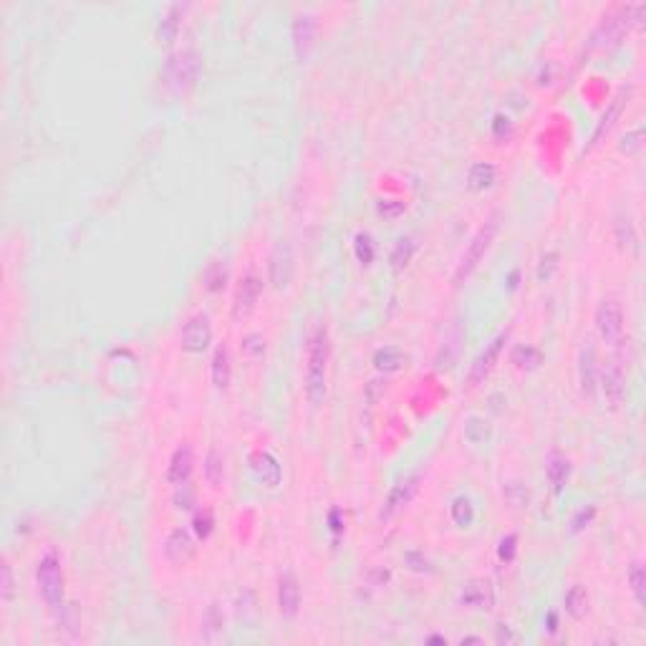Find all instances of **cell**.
<instances>
[{
    "label": "cell",
    "instance_id": "1",
    "mask_svg": "<svg viewBox=\"0 0 646 646\" xmlns=\"http://www.w3.org/2000/svg\"><path fill=\"white\" fill-rule=\"evenodd\" d=\"M329 331L318 329L308 348V363H306V397L313 407H321L326 399V376H329Z\"/></svg>",
    "mask_w": 646,
    "mask_h": 646
},
{
    "label": "cell",
    "instance_id": "2",
    "mask_svg": "<svg viewBox=\"0 0 646 646\" xmlns=\"http://www.w3.org/2000/svg\"><path fill=\"white\" fill-rule=\"evenodd\" d=\"M35 581H38V591L46 601V606L56 613V618L61 621L66 613V599H64V573H61V563L53 553L43 555L38 560L35 568Z\"/></svg>",
    "mask_w": 646,
    "mask_h": 646
},
{
    "label": "cell",
    "instance_id": "3",
    "mask_svg": "<svg viewBox=\"0 0 646 646\" xmlns=\"http://www.w3.org/2000/svg\"><path fill=\"white\" fill-rule=\"evenodd\" d=\"M495 232H497V215H490V217L484 220V225L472 235L468 250L462 253V260H460V266H457V273H455V280L457 283L465 280V278H468L470 273L477 268V263L484 258V253H487V248H490V242H492V237H495Z\"/></svg>",
    "mask_w": 646,
    "mask_h": 646
},
{
    "label": "cell",
    "instance_id": "4",
    "mask_svg": "<svg viewBox=\"0 0 646 646\" xmlns=\"http://www.w3.org/2000/svg\"><path fill=\"white\" fill-rule=\"evenodd\" d=\"M293 273H295V255L290 242L280 240L276 242V248L271 253V260H268V276H271L273 288L278 290H285L293 280Z\"/></svg>",
    "mask_w": 646,
    "mask_h": 646
},
{
    "label": "cell",
    "instance_id": "5",
    "mask_svg": "<svg viewBox=\"0 0 646 646\" xmlns=\"http://www.w3.org/2000/svg\"><path fill=\"white\" fill-rule=\"evenodd\" d=\"M197 74H200V56H197V51H192V48H185V51L174 53V56L167 61V79L174 89L192 86L197 81Z\"/></svg>",
    "mask_w": 646,
    "mask_h": 646
},
{
    "label": "cell",
    "instance_id": "6",
    "mask_svg": "<svg viewBox=\"0 0 646 646\" xmlns=\"http://www.w3.org/2000/svg\"><path fill=\"white\" fill-rule=\"evenodd\" d=\"M596 329L606 344L618 346L623 339V311L616 300H601L596 308Z\"/></svg>",
    "mask_w": 646,
    "mask_h": 646
},
{
    "label": "cell",
    "instance_id": "7",
    "mask_svg": "<svg viewBox=\"0 0 646 646\" xmlns=\"http://www.w3.org/2000/svg\"><path fill=\"white\" fill-rule=\"evenodd\" d=\"M457 604L468 611H490L492 604H495V594H492V586L482 578H472L460 589L457 594Z\"/></svg>",
    "mask_w": 646,
    "mask_h": 646
},
{
    "label": "cell",
    "instance_id": "8",
    "mask_svg": "<svg viewBox=\"0 0 646 646\" xmlns=\"http://www.w3.org/2000/svg\"><path fill=\"white\" fill-rule=\"evenodd\" d=\"M212 339V326H210L208 313H195L182 329V348L190 353H200L208 348Z\"/></svg>",
    "mask_w": 646,
    "mask_h": 646
},
{
    "label": "cell",
    "instance_id": "9",
    "mask_svg": "<svg viewBox=\"0 0 646 646\" xmlns=\"http://www.w3.org/2000/svg\"><path fill=\"white\" fill-rule=\"evenodd\" d=\"M601 392H604L606 402L611 407H618L623 402L626 394V376L618 361H606V366L601 369Z\"/></svg>",
    "mask_w": 646,
    "mask_h": 646
},
{
    "label": "cell",
    "instance_id": "10",
    "mask_svg": "<svg viewBox=\"0 0 646 646\" xmlns=\"http://www.w3.org/2000/svg\"><path fill=\"white\" fill-rule=\"evenodd\" d=\"M629 26H631V8H626V11H618L616 16L604 18V23L596 28L591 40H594V46H611V43H616L629 30Z\"/></svg>",
    "mask_w": 646,
    "mask_h": 646
},
{
    "label": "cell",
    "instance_id": "11",
    "mask_svg": "<svg viewBox=\"0 0 646 646\" xmlns=\"http://www.w3.org/2000/svg\"><path fill=\"white\" fill-rule=\"evenodd\" d=\"M578 381H581L583 397H594L596 387H599V358L591 344H583L581 353H578Z\"/></svg>",
    "mask_w": 646,
    "mask_h": 646
},
{
    "label": "cell",
    "instance_id": "12",
    "mask_svg": "<svg viewBox=\"0 0 646 646\" xmlns=\"http://www.w3.org/2000/svg\"><path fill=\"white\" fill-rule=\"evenodd\" d=\"M278 608L285 618H293L300 608V586L298 578L290 571H285L278 581Z\"/></svg>",
    "mask_w": 646,
    "mask_h": 646
},
{
    "label": "cell",
    "instance_id": "13",
    "mask_svg": "<svg viewBox=\"0 0 646 646\" xmlns=\"http://www.w3.org/2000/svg\"><path fill=\"white\" fill-rule=\"evenodd\" d=\"M313 35H316V18L311 13H300L293 23V48H295V58H298L300 64L306 61L308 51H311Z\"/></svg>",
    "mask_w": 646,
    "mask_h": 646
},
{
    "label": "cell",
    "instance_id": "14",
    "mask_svg": "<svg viewBox=\"0 0 646 646\" xmlns=\"http://www.w3.org/2000/svg\"><path fill=\"white\" fill-rule=\"evenodd\" d=\"M508 341V331L505 334H500L497 336L495 341H492L490 346L484 348L482 353H480L477 358H475V363H472V371H470V384H480V381L484 379V376L490 374L492 371V366H495V361H497V356H500V351H502V344Z\"/></svg>",
    "mask_w": 646,
    "mask_h": 646
},
{
    "label": "cell",
    "instance_id": "15",
    "mask_svg": "<svg viewBox=\"0 0 646 646\" xmlns=\"http://www.w3.org/2000/svg\"><path fill=\"white\" fill-rule=\"evenodd\" d=\"M260 290H263V283H260V278L255 276H245L240 280V285H237L235 290V316H248L250 311L255 308V303H258L260 298Z\"/></svg>",
    "mask_w": 646,
    "mask_h": 646
},
{
    "label": "cell",
    "instance_id": "16",
    "mask_svg": "<svg viewBox=\"0 0 646 646\" xmlns=\"http://www.w3.org/2000/svg\"><path fill=\"white\" fill-rule=\"evenodd\" d=\"M192 465H195V457H192V447L190 444H182L172 452V460H169L167 468V482L172 484H187L192 475Z\"/></svg>",
    "mask_w": 646,
    "mask_h": 646
},
{
    "label": "cell",
    "instance_id": "17",
    "mask_svg": "<svg viewBox=\"0 0 646 646\" xmlns=\"http://www.w3.org/2000/svg\"><path fill=\"white\" fill-rule=\"evenodd\" d=\"M419 477H407V480H402L399 484H394V490L389 492V497H387V502H384V510H381V518L387 520V518H392L397 510H402L407 502L414 497V492H416V487H419Z\"/></svg>",
    "mask_w": 646,
    "mask_h": 646
},
{
    "label": "cell",
    "instance_id": "18",
    "mask_svg": "<svg viewBox=\"0 0 646 646\" xmlns=\"http://www.w3.org/2000/svg\"><path fill=\"white\" fill-rule=\"evenodd\" d=\"M250 462H253L255 475L263 480V484L276 487V484L280 482V465H278V460L273 455H268V452H255Z\"/></svg>",
    "mask_w": 646,
    "mask_h": 646
},
{
    "label": "cell",
    "instance_id": "19",
    "mask_svg": "<svg viewBox=\"0 0 646 646\" xmlns=\"http://www.w3.org/2000/svg\"><path fill=\"white\" fill-rule=\"evenodd\" d=\"M182 13H185L182 6H169L167 11L162 13L159 23H157V35H159V40L172 43V40L177 38L179 26H182Z\"/></svg>",
    "mask_w": 646,
    "mask_h": 646
},
{
    "label": "cell",
    "instance_id": "20",
    "mask_svg": "<svg viewBox=\"0 0 646 646\" xmlns=\"http://www.w3.org/2000/svg\"><path fill=\"white\" fill-rule=\"evenodd\" d=\"M164 550H167V555L172 560H187L192 553H195V545H192V538L187 531H182V528H177V531L169 533L167 543H164Z\"/></svg>",
    "mask_w": 646,
    "mask_h": 646
},
{
    "label": "cell",
    "instance_id": "21",
    "mask_svg": "<svg viewBox=\"0 0 646 646\" xmlns=\"http://www.w3.org/2000/svg\"><path fill=\"white\" fill-rule=\"evenodd\" d=\"M212 381L217 389H227L230 384V353L225 346H220L212 356Z\"/></svg>",
    "mask_w": 646,
    "mask_h": 646
},
{
    "label": "cell",
    "instance_id": "22",
    "mask_svg": "<svg viewBox=\"0 0 646 646\" xmlns=\"http://www.w3.org/2000/svg\"><path fill=\"white\" fill-rule=\"evenodd\" d=\"M490 437V421L482 419V416H470L465 421V439L470 444H484Z\"/></svg>",
    "mask_w": 646,
    "mask_h": 646
},
{
    "label": "cell",
    "instance_id": "23",
    "mask_svg": "<svg viewBox=\"0 0 646 646\" xmlns=\"http://www.w3.org/2000/svg\"><path fill=\"white\" fill-rule=\"evenodd\" d=\"M374 363H376V369H379V371H397V369H402V363H404L402 348H397V346L381 348V351H376Z\"/></svg>",
    "mask_w": 646,
    "mask_h": 646
},
{
    "label": "cell",
    "instance_id": "24",
    "mask_svg": "<svg viewBox=\"0 0 646 646\" xmlns=\"http://www.w3.org/2000/svg\"><path fill=\"white\" fill-rule=\"evenodd\" d=\"M589 608V594L583 586H573L568 594H565V611L571 613L573 618H581Z\"/></svg>",
    "mask_w": 646,
    "mask_h": 646
},
{
    "label": "cell",
    "instance_id": "25",
    "mask_svg": "<svg viewBox=\"0 0 646 646\" xmlns=\"http://www.w3.org/2000/svg\"><path fill=\"white\" fill-rule=\"evenodd\" d=\"M468 179H470V187H472V190H484V187H490L492 182H495V167L480 162V164H475V167L470 169Z\"/></svg>",
    "mask_w": 646,
    "mask_h": 646
},
{
    "label": "cell",
    "instance_id": "26",
    "mask_svg": "<svg viewBox=\"0 0 646 646\" xmlns=\"http://www.w3.org/2000/svg\"><path fill=\"white\" fill-rule=\"evenodd\" d=\"M568 472H571V465H568V460H565V457L555 455L553 460H550V465H548V477H550V484H553L555 492H558L560 487L565 484V480H568Z\"/></svg>",
    "mask_w": 646,
    "mask_h": 646
},
{
    "label": "cell",
    "instance_id": "27",
    "mask_svg": "<svg viewBox=\"0 0 646 646\" xmlns=\"http://www.w3.org/2000/svg\"><path fill=\"white\" fill-rule=\"evenodd\" d=\"M623 98H626V94H621V96H616V98H613V104H611V109L606 111V114H604V119H601V124H599V127H596V132H594V139H591V142H594V144H596V142H599V139H601V137H604V132H608V129H611L613 119H616V116H618V114H621Z\"/></svg>",
    "mask_w": 646,
    "mask_h": 646
},
{
    "label": "cell",
    "instance_id": "28",
    "mask_svg": "<svg viewBox=\"0 0 646 646\" xmlns=\"http://www.w3.org/2000/svg\"><path fill=\"white\" fill-rule=\"evenodd\" d=\"M629 583H631V594H634L636 604L644 606L646 604V576H644V568H641V563H634L629 571Z\"/></svg>",
    "mask_w": 646,
    "mask_h": 646
},
{
    "label": "cell",
    "instance_id": "29",
    "mask_svg": "<svg viewBox=\"0 0 646 646\" xmlns=\"http://www.w3.org/2000/svg\"><path fill=\"white\" fill-rule=\"evenodd\" d=\"M540 351L533 346H518L513 351V363L515 366H520V369H536L538 363H540Z\"/></svg>",
    "mask_w": 646,
    "mask_h": 646
},
{
    "label": "cell",
    "instance_id": "30",
    "mask_svg": "<svg viewBox=\"0 0 646 646\" xmlns=\"http://www.w3.org/2000/svg\"><path fill=\"white\" fill-rule=\"evenodd\" d=\"M452 518H455V523L460 525V528H468L475 518L472 502H470L468 497H457L455 505H452Z\"/></svg>",
    "mask_w": 646,
    "mask_h": 646
},
{
    "label": "cell",
    "instance_id": "31",
    "mask_svg": "<svg viewBox=\"0 0 646 646\" xmlns=\"http://www.w3.org/2000/svg\"><path fill=\"white\" fill-rule=\"evenodd\" d=\"M222 621H225V616H222V611H220L217 604H210L208 611H205V618H202V623H205V634H215V631L222 629Z\"/></svg>",
    "mask_w": 646,
    "mask_h": 646
},
{
    "label": "cell",
    "instance_id": "32",
    "mask_svg": "<svg viewBox=\"0 0 646 646\" xmlns=\"http://www.w3.org/2000/svg\"><path fill=\"white\" fill-rule=\"evenodd\" d=\"M263 351H266V339L260 334H248L245 339H242V353L248 358H258L263 356Z\"/></svg>",
    "mask_w": 646,
    "mask_h": 646
},
{
    "label": "cell",
    "instance_id": "33",
    "mask_svg": "<svg viewBox=\"0 0 646 646\" xmlns=\"http://www.w3.org/2000/svg\"><path fill=\"white\" fill-rule=\"evenodd\" d=\"M412 250H414L412 240H399V242H397V248H394V253H392V266H394V271H399L402 266H407V260L412 258Z\"/></svg>",
    "mask_w": 646,
    "mask_h": 646
},
{
    "label": "cell",
    "instance_id": "34",
    "mask_svg": "<svg viewBox=\"0 0 646 646\" xmlns=\"http://www.w3.org/2000/svg\"><path fill=\"white\" fill-rule=\"evenodd\" d=\"M205 280H208V288H210V290H217L220 285L225 283V266L215 260L212 266L208 268V273H205Z\"/></svg>",
    "mask_w": 646,
    "mask_h": 646
},
{
    "label": "cell",
    "instance_id": "35",
    "mask_svg": "<svg viewBox=\"0 0 646 646\" xmlns=\"http://www.w3.org/2000/svg\"><path fill=\"white\" fill-rule=\"evenodd\" d=\"M641 139H644V132H641V129L629 132L626 137L621 139V152H626V154H636V152L641 149Z\"/></svg>",
    "mask_w": 646,
    "mask_h": 646
},
{
    "label": "cell",
    "instance_id": "36",
    "mask_svg": "<svg viewBox=\"0 0 646 646\" xmlns=\"http://www.w3.org/2000/svg\"><path fill=\"white\" fill-rule=\"evenodd\" d=\"M505 497H508L513 505H525V502H528V490H525L520 482H510L508 487H505Z\"/></svg>",
    "mask_w": 646,
    "mask_h": 646
},
{
    "label": "cell",
    "instance_id": "37",
    "mask_svg": "<svg viewBox=\"0 0 646 646\" xmlns=\"http://www.w3.org/2000/svg\"><path fill=\"white\" fill-rule=\"evenodd\" d=\"M208 477L212 484H217L220 480H222V465H220L217 452H210V457H208Z\"/></svg>",
    "mask_w": 646,
    "mask_h": 646
},
{
    "label": "cell",
    "instance_id": "38",
    "mask_svg": "<svg viewBox=\"0 0 646 646\" xmlns=\"http://www.w3.org/2000/svg\"><path fill=\"white\" fill-rule=\"evenodd\" d=\"M0 596L3 601H11L13 599V573H11V565L3 563V583H0Z\"/></svg>",
    "mask_w": 646,
    "mask_h": 646
},
{
    "label": "cell",
    "instance_id": "39",
    "mask_svg": "<svg viewBox=\"0 0 646 646\" xmlns=\"http://www.w3.org/2000/svg\"><path fill=\"white\" fill-rule=\"evenodd\" d=\"M195 531L200 538H208L210 531H212V515L205 513V515H197L195 518Z\"/></svg>",
    "mask_w": 646,
    "mask_h": 646
},
{
    "label": "cell",
    "instance_id": "40",
    "mask_svg": "<svg viewBox=\"0 0 646 646\" xmlns=\"http://www.w3.org/2000/svg\"><path fill=\"white\" fill-rule=\"evenodd\" d=\"M515 536H508V538H502L500 540V558L502 560H513V555H515Z\"/></svg>",
    "mask_w": 646,
    "mask_h": 646
},
{
    "label": "cell",
    "instance_id": "41",
    "mask_svg": "<svg viewBox=\"0 0 646 646\" xmlns=\"http://www.w3.org/2000/svg\"><path fill=\"white\" fill-rule=\"evenodd\" d=\"M591 518H594V510H589V513H586V510H583V513H578V518L573 520V531H581L583 523H589Z\"/></svg>",
    "mask_w": 646,
    "mask_h": 646
},
{
    "label": "cell",
    "instance_id": "42",
    "mask_svg": "<svg viewBox=\"0 0 646 646\" xmlns=\"http://www.w3.org/2000/svg\"><path fill=\"white\" fill-rule=\"evenodd\" d=\"M497 641H515V636L510 634V629L505 626V623H502L500 629H497Z\"/></svg>",
    "mask_w": 646,
    "mask_h": 646
}]
</instances>
